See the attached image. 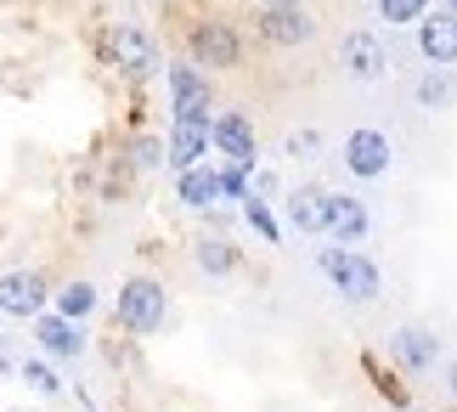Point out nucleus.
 Segmentation results:
<instances>
[{"instance_id":"obj_1","label":"nucleus","mask_w":457,"mask_h":412,"mask_svg":"<svg viewBox=\"0 0 457 412\" xmlns=\"http://www.w3.org/2000/svg\"><path fill=\"white\" fill-rule=\"evenodd\" d=\"M113 322H119V333H130V339L164 333V322H170V289L158 277H147V272L125 277V282H119V299H113Z\"/></svg>"},{"instance_id":"obj_2","label":"nucleus","mask_w":457,"mask_h":412,"mask_svg":"<svg viewBox=\"0 0 457 412\" xmlns=\"http://www.w3.org/2000/svg\"><path fill=\"white\" fill-rule=\"evenodd\" d=\"M243 51H249V40H243L237 23H226V17H198L187 34V63L198 68V74H226V68L243 63Z\"/></svg>"},{"instance_id":"obj_3","label":"nucleus","mask_w":457,"mask_h":412,"mask_svg":"<svg viewBox=\"0 0 457 412\" xmlns=\"http://www.w3.org/2000/svg\"><path fill=\"white\" fill-rule=\"evenodd\" d=\"M322 277L350 299V306H373V299L384 294L378 260H367L361 248H322Z\"/></svg>"},{"instance_id":"obj_4","label":"nucleus","mask_w":457,"mask_h":412,"mask_svg":"<svg viewBox=\"0 0 457 412\" xmlns=\"http://www.w3.org/2000/svg\"><path fill=\"white\" fill-rule=\"evenodd\" d=\"M102 51H108V63L119 68V74H130V80H153L158 63H164V51H158V34L142 29V23H113L108 40H102Z\"/></svg>"},{"instance_id":"obj_5","label":"nucleus","mask_w":457,"mask_h":412,"mask_svg":"<svg viewBox=\"0 0 457 412\" xmlns=\"http://www.w3.org/2000/svg\"><path fill=\"white\" fill-rule=\"evenodd\" d=\"M215 119V85L187 57L170 63V124H209Z\"/></svg>"},{"instance_id":"obj_6","label":"nucleus","mask_w":457,"mask_h":412,"mask_svg":"<svg viewBox=\"0 0 457 412\" xmlns=\"http://www.w3.org/2000/svg\"><path fill=\"white\" fill-rule=\"evenodd\" d=\"M40 311H51V277L40 265H12V272H0V316L34 322Z\"/></svg>"},{"instance_id":"obj_7","label":"nucleus","mask_w":457,"mask_h":412,"mask_svg":"<svg viewBox=\"0 0 457 412\" xmlns=\"http://www.w3.org/2000/svg\"><path fill=\"white\" fill-rule=\"evenodd\" d=\"M395 164V141L378 130V124H356V130L345 136V170L361 175V181H378V175H390Z\"/></svg>"},{"instance_id":"obj_8","label":"nucleus","mask_w":457,"mask_h":412,"mask_svg":"<svg viewBox=\"0 0 457 412\" xmlns=\"http://www.w3.org/2000/svg\"><path fill=\"white\" fill-rule=\"evenodd\" d=\"M384 350H390V362L407 367V373H435V362H441V333L424 328V322H401V328H390Z\"/></svg>"},{"instance_id":"obj_9","label":"nucleus","mask_w":457,"mask_h":412,"mask_svg":"<svg viewBox=\"0 0 457 412\" xmlns=\"http://www.w3.org/2000/svg\"><path fill=\"white\" fill-rule=\"evenodd\" d=\"M339 68H345V80H356V85H378L384 68H390V51H384V40L373 29H350L339 40Z\"/></svg>"},{"instance_id":"obj_10","label":"nucleus","mask_w":457,"mask_h":412,"mask_svg":"<svg viewBox=\"0 0 457 412\" xmlns=\"http://www.w3.org/2000/svg\"><path fill=\"white\" fill-rule=\"evenodd\" d=\"M29 328H34V345H40V356H46L51 367H57V362H79V356L91 350V339H85L79 322H62V316H51V311H40Z\"/></svg>"},{"instance_id":"obj_11","label":"nucleus","mask_w":457,"mask_h":412,"mask_svg":"<svg viewBox=\"0 0 457 412\" xmlns=\"http://www.w3.org/2000/svg\"><path fill=\"white\" fill-rule=\"evenodd\" d=\"M209 147H215L226 164H254L260 136H254L249 114H215V119H209Z\"/></svg>"},{"instance_id":"obj_12","label":"nucleus","mask_w":457,"mask_h":412,"mask_svg":"<svg viewBox=\"0 0 457 412\" xmlns=\"http://www.w3.org/2000/svg\"><path fill=\"white\" fill-rule=\"evenodd\" d=\"M418 57L429 68H452L457 63V17L452 12H424L418 17Z\"/></svg>"},{"instance_id":"obj_13","label":"nucleus","mask_w":457,"mask_h":412,"mask_svg":"<svg viewBox=\"0 0 457 412\" xmlns=\"http://www.w3.org/2000/svg\"><path fill=\"white\" fill-rule=\"evenodd\" d=\"M367 226H373V214H367L361 198H345V192H328V226L333 231V248H361Z\"/></svg>"},{"instance_id":"obj_14","label":"nucleus","mask_w":457,"mask_h":412,"mask_svg":"<svg viewBox=\"0 0 457 412\" xmlns=\"http://www.w3.org/2000/svg\"><path fill=\"white\" fill-rule=\"evenodd\" d=\"M254 29H260V40L277 46V51H300V46L316 40V23H311L305 12H260Z\"/></svg>"},{"instance_id":"obj_15","label":"nucleus","mask_w":457,"mask_h":412,"mask_svg":"<svg viewBox=\"0 0 457 412\" xmlns=\"http://www.w3.org/2000/svg\"><path fill=\"white\" fill-rule=\"evenodd\" d=\"M283 214H288V226L300 231V238H316V231L328 226V192L322 187H294Z\"/></svg>"},{"instance_id":"obj_16","label":"nucleus","mask_w":457,"mask_h":412,"mask_svg":"<svg viewBox=\"0 0 457 412\" xmlns=\"http://www.w3.org/2000/svg\"><path fill=\"white\" fill-rule=\"evenodd\" d=\"M164 158H170L175 175L192 170V164H204V158H209V124H170V147H164Z\"/></svg>"},{"instance_id":"obj_17","label":"nucleus","mask_w":457,"mask_h":412,"mask_svg":"<svg viewBox=\"0 0 457 412\" xmlns=\"http://www.w3.org/2000/svg\"><path fill=\"white\" fill-rule=\"evenodd\" d=\"M175 192H181V204L187 209H220V181H215V164H209V158H204V164H192V170H181V175H175Z\"/></svg>"},{"instance_id":"obj_18","label":"nucleus","mask_w":457,"mask_h":412,"mask_svg":"<svg viewBox=\"0 0 457 412\" xmlns=\"http://www.w3.org/2000/svg\"><path fill=\"white\" fill-rule=\"evenodd\" d=\"M51 316H62V322H91L96 316V282L91 277H74V282H62L57 294H51Z\"/></svg>"},{"instance_id":"obj_19","label":"nucleus","mask_w":457,"mask_h":412,"mask_svg":"<svg viewBox=\"0 0 457 412\" xmlns=\"http://www.w3.org/2000/svg\"><path fill=\"white\" fill-rule=\"evenodd\" d=\"M192 260H198V272L204 277H237L243 272V255H237V243H226V238H198V248H192Z\"/></svg>"},{"instance_id":"obj_20","label":"nucleus","mask_w":457,"mask_h":412,"mask_svg":"<svg viewBox=\"0 0 457 412\" xmlns=\"http://www.w3.org/2000/svg\"><path fill=\"white\" fill-rule=\"evenodd\" d=\"M418 107H429V114H446L452 97H457V80H452V68H429L424 80H418Z\"/></svg>"},{"instance_id":"obj_21","label":"nucleus","mask_w":457,"mask_h":412,"mask_svg":"<svg viewBox=\"0 0 457 412\" xmlns=\"http://www.w3.org/2000/svg\"><path fill=\"white\" fill-rule=\"evenodd\" d=\"M17 379H23L34 396H51V401L62 396V379H57V367H51L46 356H23V362H17Z\"/></svg>"},{"instance_id":"obj_22","label":"nucleus","mask_w":457,"mask_h":412,"mask_svg":"<svg viewBox=\"0 0 457 412\" xmlns=\"http://www.w3.org/2000/svg\"><path fill=\"white\" fill-rule=\"evenodd\" d=\"M237 209H243V221H249V226H254L266 243H283V226H277V214H271V204L260 198V192H249V198H243Z\"/></svg>"},{"instance_id":"obj_23","label":"nucleus","mask_w":457,"mask_h":412,"mask_svg":"<svg viewBox=\"0 0 457 412\" xmlns=\"http://www.w3.org/2000/svg\"><path fill=\"white\" fill-rule=\"evenodd\" d=\"M215 181H220V198L243 204V198L254 192V164H220V170H215Z\"/></svg>"},{"instance_id":"obj_24","label":"nucleus","mask_w":457,"mask_h":412,"mask_svg":"<svg viewBox=\"0 0 457 412\" xmlns=\"http://www.w3.org/2000/svg\"><path fill=\"white\" fill-rule=\"evenodd\" d=\"M429 12V0H378V17H384V23H418V17H424Z\"/></svg>"},{"instance_id":"obj_25","label":"nucleus","mask_w":457,"mask_h":412,"mask_svg":"<svg viewBox=\"0 0 457 412\" xmlns=\"http://www.w3.org/2000/svg\"><path fill=\"white\" fill-rule=\"evenodd\" d=\"M130 164L136 170H158V164H164V141H158V136H136L130 141Z\"/></svg>"},{"instance_id":"obj_26","label":"nucleus","mask_w":457,"mask_h":412,"mask_svg":"<svg viewBox=\"0 0 457 412\" xmlns=\"http://www.w3.org/2000/svg\"><path fill=\"white\" fill-rule=\"evenodd\" d=\"M288 153H316V130H294L288 136Z\"/></svg>"},{"instance_id":"obj_27","label":"nucleus","mask_w":457,"mask_h":412,"mask_svg":"<svg viewBox=\"0 0 457 412\" xmlns=\"http://www.w3.org/2000/svg\"><path fill=\"white\" fill-rule=\"evenodd\" d=\"M260 12H305V0H254Z\"/></svg>"},{"instance_id":"obj_28","label":"nucleus","mask_w":457,"mask_h":412,"mask_svg":"<svg viewBox=\"0 0 457 412\" xmlns=\"http://www.w3.org/2000/svg\"><path fill=\"white\" fill-rule=\"evenodd\" d=\"M446 396H452V401H457V362H452V367H446Z\"/></svg>"},{"instance_id":"obj_29","label":"nucleus","mask_w":457,"mask_h":412,"mask_svg":"<svg viewBox=\"0 0 457 412\" xmlns=\"http://www.w3.org/2000/svg\"><path fill=\"white\" fill-rule=\"evenodd\" d=\"M435 6H441V12H452V17H457V0H435Z\"/></svg>"},{"instance_id":"obj_30","label":"nucleus","mask_w":457,"mask_h":412,"mask_svg":"<svg viewBox=\"0 0 457 412\" xmlns=\"http://www.w3.org/2000/svg\"><path fill=\"white\" fill-rule=\"evenodd\" d=\"M6 373H17V367H12V362H6V356H0V379H6Z\"/></svg>"}]
</instances>
